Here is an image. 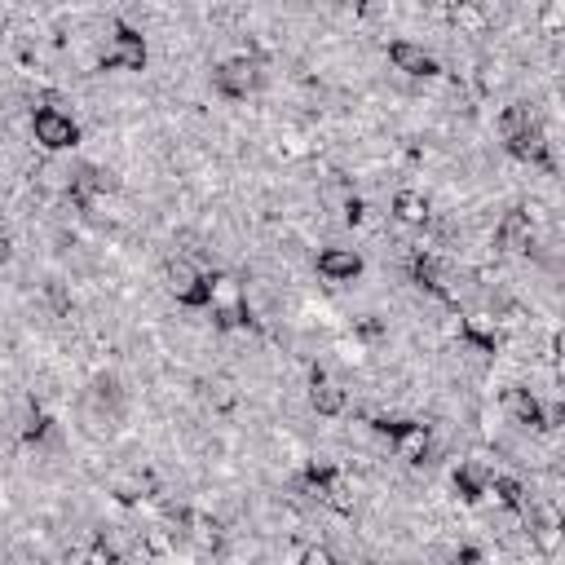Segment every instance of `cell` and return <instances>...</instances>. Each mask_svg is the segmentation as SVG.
<instances>
[{"instance_id": "52a82bcc", "label": "cell", "mask_w": 565, "mask_h": 565, "mask_svg": "<svg viewBox=\"0 0 565 565\" xmlns=\"http://www.w3.org/2000/svg\"><path fill=\"white\" fill-rule=\"evenodd\" d=\"M388 450H393V459H402V463H411V468H424V459H428V450H433V428H428L424 419H402V424L388 433Z\"/></svg>"}, {"instance_id": "277c9868", "label": "cell", "mask_w": 565, "mask_h": 565, "mask_svg": "<svg viewBox=\"0 0 565 565\" xmlns=\"http://www.w3.org/2000/svg\"><path fill=\"white\" fill-rule=\"evenodd\" d=\"M384 62H388V71H397V75H406V79H433V75H441V57H437L428 44L411 40V35L388 40V44H384Z\"/></svg>"}, {"instance_id": "6da1fadb", "label": "cell", "mask_w": 565, "mask_h": 565, "mask_svg": "<svg viewBox=\"0 0 565 565\" xmlns=\"http://www.w3.org/2000/svg\"><path fill=\"white\" fill-rule=\"evenodd\" d=\"M265 79H269V62H260L252 53H225L212 66V93L221 102H247L265 88Z\"/></svg>"}, {"instance_id": "5b68a950", "label": "cell", "mask_w": 565, "mask_h": 565, "mask_svg": "<svg viewBox=\"0 0 565 565\" xmlns=\"http://www.w3.org/2000/svg\"><path fill=\"white\" fill-rule=\"evenodd\" d=\"M313 274L322 282H335V287H349L353 278L366 274V256L353 247V243H327L313 252Z\"/></svg>"}, {"instance_id": "3957f363", "label": "cell", "mask_w": 565, "mask_h": 565, "mask_svg": "<svg viewBox=\"0 0 565 565\" xmlns=\"http://www.w3.org/2000/svg\"><path fill=\"white\" fill-rule=\"evenodd\" d=\"M97 66L102 71H128V75H137V71H146L150 66V44H146V35L132 26V22H115V31H110V40H106V49H102V57H97Z\"/></svg>"}, {"instance_id": "ba28073f", "label": "cell", "mask_w": 565, "mask_h": 565, "mask_svg": "<svg viewBox=\"0 0 565 565\" xmlns=\"http://www.w3.org/2000/svg\"><path fill=\"white\" fill-rule=\"evenodd\" d=\"M384 212H388V221H397L402 230H424L428 216H433V199H428L424 190H415V185H397V190L388 194Z\"/></svg>"}, {"instance_id": "9c48e42d", "label": "cell", "mask_w": 565, "mask_h": 565, "mask_svg": "<svg viewBox=\"0 0 565 565\" xmlns=\"http://www.w3.org/2000/svg\"><path fill=\"white\" fill-rule=\"evenodd\" d=\"M459 335L481 353L503 349V331H499V318L490 309H459Z\"/></svg>"}, {"instance_id": "30bf717a", "label": "cell", "mask_w": 565, "mask_h": 565, "mask_svg": "<svg viewBox=\"0 0 565 565\" xmlns=\"http://www.w3.org/2000/svg\"><path fill=\"white\" fill-rule=\"evenodd\" d=\"M207 287H212V300H207V309H221V313H243V309H247V291H243V282H238L234 274H225V269H212Z\"/></svg>"}, {"instance_id": "8992f818", "label": "cell", "mask_w": 565, "mask_h": 565, "mask_svg": "<svg viewBox=\"0 0 565 565\" xmlns=\"http://www.w3.org/2000/svg\"><path fill=\"white\" fill-rule=\"evenodd\" d=\"M305 402H309V411H313V415H322V419H344V415H353L349 388H344L327 366H313V371H309Z\"/></svg>"}, {"instance_id": "7a4b0ae2", "label": "cell", "mask_w": 565, "mask_h": 565, "mask_svg": "<svg viewBox=\"0 0 565 565\" xmlns=\"http://www.w3.org/2000/svg\"><path fill=\"white\" fill-rule=\"evenodd\" d=\"M31 137H35V146L49 150V154H71V150H79V141H84L79 119H75L71 110H62V106H35V110H31Z\"/></svg>"}]
</instances>
